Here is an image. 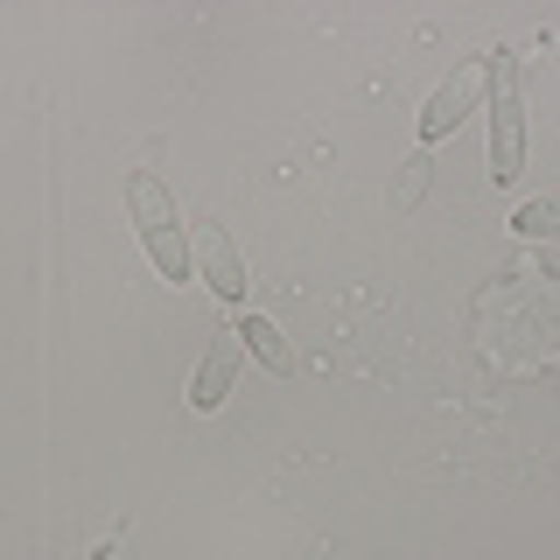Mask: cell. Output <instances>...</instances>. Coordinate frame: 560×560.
I'll return each mask as SVG.
<instances>
[{"label": "cell", "mask_w": 560, "mask_h": 560, "mask_svg": "<svg viewBox=\"0 0 560 560\" xmlns=\"http://www.w3.org/2000/svg\"><path fill=\"white\" fill-rule=\"evenodd\" d=\"M197 273H203V288L218 294V302H245V259H238V245L224 238V232H203Z\"/></svg>", "instance_id": "277c9868"}, {"label": "cell", "mask_w": 560, "mask_h": 560, "mask_svg": "<svg viewBox=\"0 0 560 560\" xmlns=\"http://www.w3.org/2000/svg\"><path fill=\"white\" fill-rule=\"evenodd\" d=\"M232 337H238L245 350H253V358L267 364V372H288V364H294V350H288V337H280V329L267 323V315H238V329H232Z\"/></svg>", "instance_id": "8992f818"}, {"label": "cell", "mask_w": 560, "mask_h": 560, "mask_svg": "<svg viewBox=\"0 0 560 560\" xmlns=\"http://www.w3.org/2000/svg\"><path fill=\"white\" fill-rule=\"evenodd\" d=\"M127 210H133V232L140 245H148V259H154V273H168V280H189V245H183V224H175V203H168V189L154 183L148 168L127 175Z\"/></svg>", "instance_id": "6da1fadb"}, {"label": "cell", "mask_w": 560, "mask_h": 560, "mask_svg": "<svg viewBox=\"0 0 560 560\" xmlns=\"http://www.w3.org/2000/svg\"><path fill=\"white\" fill-rule=\"evenodd\" d=\"M518 168H525V105H518L512 63H498V105H490V175L512 183Z\"/></svg>", "instance_id": "7a4b0ae2"}, {"label": "cell", "mask_w": 560, "mask_h": 560, "mask_svg": "<svg viewBox=\"0 0 560 560\" xmlns=\"http://www.w3.org/2000/svg\"><path fill=\"white\" fill-rule=\"evenodd\" d=\"M518 232H533V238L539 232H560V203H525L518 210Z\"/></svg>", "instance_id": "52a82bcc"}, {"label": "cell", "mask_w": 560, "mask_h": 560, "mask_svg": "<svg viewBox=\"0 0 560 560\" xmlns=\"http://www.w3.org/2000/svg\"><path fill=\"white\" fill-rule=\"evenodd\" d=\"M232 364H238V337H224V329H218V343L203 350L197 378H189V407H197V413H218L224 407V393H232Z\"/></svg>", "instance_id": "5b68a950"}, {"label": "cell", "mask_w": 560, "mask_h": 560, "mask_svg": "<svg viewBox=\"0 0 560 560\" xmlns=\"http://www.w3.org/2000/svg\"><path fill=\"white\" fill-rule=\"evenodd\" d=\"M490 70H498L490 57H477V63H463V70H455V78L442 84V92L428 98V113H420V140H442V133H455V127H463V119L477 113V98L490 92Z\"/></svg>", "instance_id": "3957f363"}]
</instances>
